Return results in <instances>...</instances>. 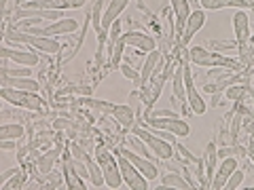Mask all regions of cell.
<instances>
[{
    "mask_svg": "<svg viewBox=\"0 0 254 190\" xmlns=\"http://www.w3.org/2000/svg\"><path fill=\"white\" fill-rule=\"evenodd\" d=\"M189 59L199 68H229L233 72H242V68H246L240 59H231L227 55H220V53H214V51H208L203 47H193L189 49Z\"/></svg>",
    "mask_w": 254,
    "mask_h": 190,
    "instance_id": "6da1fadb",
    "label": "cell"
},
{
    "mask_svg": "<svg viewBox=\"0 0 254 190\" xmlns=\"http://www.w3.org/2000/svg\"><path fill=\"white\" fill-rule=\"evenodd\" d=\"M0 97L15 108H23V110H30V112H36V114H45V99L38 97V93L19 91V89H13V87H2V89H0Z\"/></svg>",
    "mask_w": 254,
    "mask_h": 190,
    "instance_id": "7a4b0ae2",
    "label": "cell"
},
{
    "mask_svg": "<svg viewBox=\"0 0 254 190\" xmlns=\"http://www.w3.org/2000/svg\"><path fill=\"white\" fill-rule=\"evenodd\" d=\"M95 161L100 163L102 173H104L106 188H121L123 186V176H121V169H119V161L106 146L95 148Z\"/></svg>",
    "mask_w": 254,
    "mask_h": 190,
    "instance_id": "3957f363",
    "label": "cell"
},
{
    "mask_svg": "<svg viewBox=\"0 0 254 190\" xmlns=\"http://www.w3.org/2000/svg\"><path fill=\"white\" fill-rule=\"evenodd\" d=\"M133 133L144 140V144L150 148V152H153L157 158H161V161H170V158L174 156V144L172 142L155 136V133L150 129H146V127H136Z\"/></svg>",
    "mask_w": 254,
    "mask_h": 190,
    "instance_id": "277c9868",
    "label": "cell"
},
{
    "mask_svg": "<svg viewBox=\"0 0 254 190\" xmlns=\"http://www.w3.org/2000/svg\"><path fill=\"white\" fill-rule=\"evenodd\" d=\"M233 32H235V43H237V55H240V61L246 57L248 53V43H250V17L244 9H237L233 15Z\"/></svg>",
    "mask_w": 254,
    "mask_h": 190,
    "instance_id": "5b68a950",
    "label": "cell"
},
{
    "mask_svg": "<svg viewBox=\"0 0 254 190\" xmlns=\"http://www.w3.org/2000/svg\"><path fill=\"white\" fill-rule=\"evenodd\" d=\"M150 129H163L174 133L176 138H189L190 136V127L187 121H182L180 116H148L146 125Z\"/></svg>",
    "mask_w": 254,
    "mask_h": 190,
    "instance_id": "8992f818",
    "label": "cell"
},
{
    "mask_svg": "<svg viewBox=\"0 0 254 190\" xmlns=\"http://www.w3.org/2000/svg\"><path fill=\"white\" fill-rule=\"evenodd\" d=\"M78 30V21L72 19V17H64V19H58V21H51V23H47V26L43 28H30L26 30L28 34H36V36H72L74 32ZM23 32V30H21Z\"/></svg>",
    "mask_w": 254,
    "mask_h": 190,
    "instance_id": "52a82bcc",
    "label": "cell"
},
{
    "mask_svg": "<svg viewBox=\"0 0 254 190\" xmlns=\"http://www.w3.org/2000/svg\"><path fill=\"white\" fill-rule=\"evenodd\" d=\"M115 154H117L119 169H121V176H123V182L127 184V188H131V190H146V188H150L148 180L142 176L136 165H133L131 161H127L123 154H119V152H115Z\"/></svg>",
    "mask_w": 254,
    "mask_h": 190,
    "instance_id": "ba28073f",
    "label": "cell"
},
{
    "mask_svg": "<svg viewBox=\"0 0 254 190\" xmlns=\"http://www.w3.org/2000/svg\"><path fill=\"white\" fill-rule=\"evenodd\" d=\"M115 152H119V154H123L127 161H131L136 167L140 169V173L144 176L148 182H153L157 176H159V167L157 165L150 161V158H146V156H142V154H138L136 150H131V148H127V146H119Z\"/></svg>",
    "mask_w": 254,
    "mask_h": 190,
    "instance_id": "9c48e42d",
    "label": "cell"
},
{
    "mask_svg": "<svg viewBox=\"0 0 254 190\" xmlns=\"http://www.w3.org/2000/svg\"><path fill=\"white\" fill-rule=\"evenodd\" d=\"M123 43L127 47H133V49L142 51V53H150V51L157 49V43H155L153 36L144 34V32H136V30H131V32H127V34H123Z\"/></svg>",
    "mask_w": 254,
    "mask_h": 190,
    "instance_id": "30bf717a",
    "label": "cell"
},
{
    "mask_svg": "<svg viewBox=\"0 0 254 190\" xmlns=\"http://www.w3.org/2000/svg\"><path fill=\"white\" fill-rule=\"evenodd\" d=\"M0 57H6L9 61H15L19 66H30V68H34L38 63V55L30 49H9V47H2L0 49Z\"/></svg>",
    "mask_w": 254,
    "mask_h": 190,
    "instance_id": "8fae6325",
    "label": "cell"
},
{
    "mask_svg": "<svg viewBox=\"0 0 254 190\" xmlns=\"http://www.w3.org/2000/svg\"><path fill=\"white\" fill-rule=\"evenodd\" d=\"M235 169H237V158L235 156H225V158H222V163H220V169L216 167V173H214V178H212L210 188H214V190L225 188L227 180L231 178V173Z\"/></svg>",
    "mask_w": 254,
    "mask_h": 190,
    "instance_id": "7c38bea8",
    "label": "cell"
},
{
    "mask_svg": "<svg viewBox=\"0 0 254 190\" xmlns=\"http://www.w3.org/2000/svg\"><path fill=\"white\" fill-rule=\"evenodd\" d=\"M170 4H172L174 19H176V36L180 43L182 34H185V28H187V19L190 17V2L189 0H170Z\"/></svg>",
    "mask_w": 254,
    "mask_h": 190,
    "instance_id": "4fadbf2b",
    "label": "cell"
},
{
    "mask_svg": "<svg viewBox=\"0 0 254 190\" xmlns=\"http://www.w3.org/2000/svg\"><path fill=\"white\" fill-rule=\"evenodd\" d=\"M205 26V13L203 11H190V17L187 19V28H185V34L180 38V47H187L193 36Z\"/></svg>",
    "mask_w": 254,
    "mask_h": 190,
    "instance_id": "5bb4252c",
    "label": "cell"
},
{
    "mask_svg": "<svg viewBox=\"0 0 254 190\" xmlns=\"http://www.w3.org/2000/svg\"><path fill=\"white\" fill-rule=\"evenodd\" d=\"M127 4H129V0H110L104 15H102V30H110V26L119 19V15H121Z\"/></svg>",
    "mask_w": 254,
    "mask_h": 190,
    "instance_id": "9a60e30c",
    "label": "cell"
},
{
    "mask_svg": "<svg viewBox=\"0 0 254 190\" xmlns=\"http://www.w3.org/2000/svg\"><path fill=\"white\" fill-rule=\"evenodd\" d=\"M203 9L216 11V9H250L254 6L252 0H199Z\"/></svg>",
    "mask_w": 254,
    "mask_h": 190,
    "instance_id": "2e32d148",
    "label": "cell"
},
{
    "mask_svg": "<svg viewBox=\"0 0 254 190\" xmlns=\"http://www.w3.org/2000/svg\"><path fill=\"white\" fill-rule=\"evenodd\" d=\"M0 85L2 87H13V89H19V91H32V93H38V89H41V85H38L36 81H32L30 76L11 78V76L0 74Z\"/></svg>",
    "mask_w": 254,
    "mask_h": 190,
    "instance_id": "e0dca14e",
    "label": "cell"
},
{
    "mask_svg": "<svg viewBox=\"0 0 254 190\" xmlns=\"http://www.w3.org/2000/svg\"><path fill=\"white\" fill-rule=\"evenodd\" d=\"M64 180H66L68 188H72V190H83V188H87L85 182H83V178L78 176V171L74 169L72 156H68V154L64 156Z\"/></svg>",
    "mask_w": 254,
    "mask_h": 190,
    "instance_id": "ac0fdd59",
    "label": "cell"
},
{
    "mask_svg": "<svg viewBox=\"0 0 254 190\" xmlns=\"http://www.w3.org/2000/svg\"><path fill=\"white\" fill-rule=\"evenodd\" d=\"M216 165H218V146L214 142H210L203 152V167H205V180H208V184H212V178L216 173Z\"/></svg>",
    "mask_w": 254,
    "mask_h": 190,
    "instance_id": "d6986e66",
    "label": "cell"
},
{
    "mask_svg": "<svg viewBox=\"0 0 254 190\" xmlns=\"http://www.w3.org/2000/svg\"><path fill=\"white\" fill-rule=\"evenodd\" d=\"M78 106H85V108L95 110V112H102V114H113V110H115V104L102 101V99H93L91 95H81V97H76V108Z\"/></svg>",
    "mask_w": 254,
    "mask_h": 190,
    "instance_id": "ffe728a7",
    "label": "cell"
},
{
    "mask_svg": "<svg viewBox=\"0 0 254 190\" xmlns=\"http://www.w3.org/2000/svg\"><path fill=\"white\" fill-rule=\"evenodd\" d=\"M113 118L117 125H121L123 129H131L133 121H136V112L131 106H115L113 110Z\"/></svg>",
    "mask_w": 254,
    "mask_h": 190,
    "instance_id": "44dd1931",
    "label": "cell"
},
{
    "mask_svg": "<svg viewBox=\"0 0 254 190\" xmlns=\"http://www.w3.org/2000/svg\"><path fill=\"white\" fill-rule=\"evenodd\" d=\"M58 156H60V148H53L49 152H45L43 156H36V171L41 176H49L53 171V165L58 161Z\"/></svg>",
    "mask_w": 254,
    "mask_h": 190,
    "instance_id": "7402d4cb",
    "label": "cell"
},
{
    "mask_svg": "<svg viewBox=\"0 0 254 190\" xmlns=\"http://www.w3.org/2000/svg\"><path fill=\"white\" fill-rule=\"evenodd\" d=\"M248 91H250L248 81H240V83H235V85H231V87H227V89H225V97H227L229 101H237V104H242Z\"/></svg>",
    "mask_w": 254,
    "mask_h": 190,
    "instance_id": "603a6c76",
    "label": "cell"
},
{
    "mask_svg": "<svg viewBox=\"0 0 254 190\" xmlns=\"http://www.w3.org/2000/svg\"><path fill=\"white\" fill-rule=\"evenodd\" d=\"M26 136V129L19 123H4L0 125V140H21Z\"/></svg>",
    "mask_w": 254,
    "mask_h": 190,
    "instance_id": "cb8c5ba5",
    "label": "cell"
},
{
    "mask_svg": "<svg viewBox=\"0 0 254 190\" xmlns=\"http://www.w3.org/2000/svg\"><path fill=\"white\" fill-rule=\"evenodd\" d=\"M55 95H91V87L89 85H74V83H68L66 87L55 91ZM53 95V97H55Z\"/></svg>",
    "mask_w": 254,
    "mask_h": 190,
    "instance_id": "d4e9b609",
    "label": "cell"
},
{
    "mask_svg": "<svg viewBox=\"0 0 254 190\" xmlns=\"http://www.w3.org/2000/svg\"><path fill=\"white\" fill-rule=\"evenodd\" d=\"M161 184H165L168 188H178V190H187V188H190L189 182L182 178V176H178V173H165L163 180H161Z\"/></svg>",
    "mask_w": 254,
    "mask_h": 190,
    "instance_id": "484cf974",
    "label": "cell"
},
{
    "mask_svg": "<svg viewBox=\"0 0 254 190\" xmlns=\"http://www.w3.org/2000/svg\"><path fill=\"white\" fill-rule=\"evenodd\" d=\"M121 19H117L113 26H110V30H108V43H106V47H108V51L106 53H110L113 55V51H115V47H117V43L121 41Z\"/></svg>",
    "mask_w": 254,
    "mask_h": 190,
    "instance_id": "4316f807",
    "label": "cell"
},
{
    "mask_svg": "<svg viewBox=\"0 0 254 190\" xmlns=\"http://www.w3.org/2000/svg\"><path fill=\"white\" fill-rule=\"evenodd\" d=\"M0 74L4 76H11V78H23V76H30L32 74V68L30 66H21V68H0Z\"/></svg>",
    "mask_w": 254,
    "mask_h": 190,
    "instance_id": "83f0119b",
    "label": "cell"
},
{
    "mask_svg": "<svg viewBox=\"0 0 254 190\" xmlns=\"http://www.w3.org/2000/svg\"><path fill=\"white\" fill-rule=\"evenodd\" d=\"M102 0H95V4H93V11H91V26L95 30V34L98 32H102Z\"/></svg>",
    "mask_w": 254,
    "mask_h": 190,
    "instance_id": "f1b7e54d",
    "label": "cell"
},
{
    "mask_svg": "<svg viewBox=\"0 0 254 190\" xmlns=\"http://www.w3.org/2000/svg\"><path fill=\"white\" fill-rule=\"evenodd\" d=\"M119 70H121V74H123L125 78H129V81L136 83V87H142V83H140V72H138V70H133L129 63H121V66H119Z\"/></svg>",
    "mask_w": 254,
    "mask_h": 190,
    "instance_id": "f546056e",
    "label": "cell"
},
{
    "mask_svg": "<svg viewBox=\"0 0 254 190\" xmlns=\"http://www.w3.org/2000/svg\"><path fill=\"white\" fill-rule=\"evenodd\" d=\"M0 188H2V190H9V188H26V176H23V171L19 169L13 176V180H9L6 184H2Z\"/></svg>",
    "mask_w": 254,
    "mask_h": 190,
    "instance_id": "4dcf8cb0",
    "label": "cell"
},
{
    "mask_svg": "<svg viewBox=\"0 0 254 190\" xmlns=\"http://www.w3.org/2000/svg\"><path fill=\"white\" fill-rule=\"evenodd\" d=\"M242 182H244V171L237 167L233 173H231V178L227 180V186L225 188H229V190H235V188H240L242 186Z\"/></svg>",
    "mask_w": 254,
    "mask_h": 190,
    "instance_id": "1f68e13d",
    "label": "cell"
},
{
    "mask_svg": "<svg viewBox=\"0 0 254 190\" xmlns=\"http://www.w3.org/2000/svg\"><path fill=\"white\" fill-rule=\"evenodd\" d=\"M53 127H55V129H72V123L66 121V118H55Z\"/></svg>",
    "mask_w": 254,
    "mask_h": 190,
    "instance_id": "d6a6232c",
    "label": "cell"
},
{
    "mask_svg": "<svg viewBox=\"0 0 254 190\" xmlns=\"http://www.w3.org/2000/svg\"><path fill=\"white\" fill-rule=\"evenodd\" d=\"M17 148V140H0V150H13Z\"/></svg>",
    "mask_w": 254,
    "mask_h": 190,
    "instance_id": "836d02e7",
    "label": "cell"
},
{
    "mask_svg": "<svg viewBox=\"0 0 254 190\" xmlns=\"http://www.w3.org/2000/svg\"><path fill=\"white\" fill-rule=\"evenodd\" d=\"M17 171H19V169H6V171L2 173V176H0V186L6 184V182H9V180H11V178H13Z\"/></svg>",
    "mask_w": 254,
    "mask_h": 190,
    "instance_id": "e575fe53",
    "label": "cell"
},
{
    "mask_svg": "<svg viewBox=\"0 0 254 190\" xmlns=\"http://www.w3.org/2000/svg\"><path fill=\"white\" fill-rule=\"evenodd\" d=\"M248 156H250V161L254 163V148H252V150H248Z\"/></svg>",
    "mask_w": 254,
    "mask_h": 190,
    "instance_id": "d590c367",
    "label": "cell"
}]
</instances>
